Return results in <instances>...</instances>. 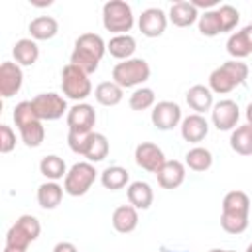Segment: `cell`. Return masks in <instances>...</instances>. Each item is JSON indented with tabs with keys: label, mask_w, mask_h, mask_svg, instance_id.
I'll return each mask as SVG.
<instances>
[{
	"label": "cell",
	"mask_w": 252,
	"mask_h": 252,
	"mask_svg": "<svg viewBox=\"0 0 252 252\" xmlns=\"http://www.w3.org/2000/svg\"><path fill=\"white\" fill-rule=\"evenodd\" d=\"M209 252H236V250H222V248H211Z\"/></svg>",
	"instance_id": "obj_45"
},
{
	"label": "cell",
	"mask_w": 252,
	"mask_h": 252,
	"mask_svg": "<svg viewBox=\"0 0 252 252\" xmlns=\"http://www.w3.org/2000/svg\"><path fill=\"white\" fill-rule=\"evenodd\" d=\"M39 171L41 175L47 179V181H59V179H65L67 175V165L63 161V158L55 156V154H49L45 158H41L39 161Z\"/></svg>",
	"instance_id": "obj_29"
},
{
	"label": "cell",
	"mask_w": 252,
	"mask_h": 252,
	"mask_svg": "<svg viewBox=\"0 0 252 252\" xmlns=\"http://www.w3.org/2000/svg\"><path fill=\"white\" fill-rule=\"evenodd\" d=\"M156 179L161 189H177L185 181V165L179 159H165V163L156 171Z\"/></svg>",
	"instance_id": "obj_15"
},
{
	"label": "cell",
	"mask_w": 252,
	"mask_h": 252,
	"mask_svg": "<svg viewBox=\"0 0 252 252\" xmlns=\"http://www.w3.org/2000/svg\"><path fill=\"white\" fill-rule=\"evenodd\" d=\"M246 79H248V65L238 59H230L211 71L209 89L217 94H226L234 91L238 85H242Z\"/></svg>",
	"instance_id": "obj_2"
},
{
	"label": "cell",
	"mask_w": 252,
	"mask_h": 252,
	"mask_svg": "<svg viewBox=\"0 0 252 252\" xmlns=\"http://www.w3.org/2000/svg\"><path fill=\"white\" fill-rule=\"evenodd\" d=\"M226 51L234 57V59H244L252 53V24L244 26L242 30L234 32L228 35L226 39Z\"/></svg>",
	"instance_id": "obj_17"
},
{
	"label": "cell",
	"mask_w": 252,
	"mask_h": 252,
	"mask_svg": "<svg viewBox=\"0 0 252 252\" xmlns=\"http://www.w3.org/2000/svg\"><path fill=\"white\" fill-rule=\"evenodd\" d=\"M2 252H28V250H24V248H16V246H8V244H4V250Z\"/></svg>",
	"instance_id": "obj_44"
},
{
	"label": "cell",
	"mask_w": 252,
	"mask_h": 252,
	"mask_svg": "<svg viewBox=\"0 0 252 252\" xmlns=\"http://www.w3.org/2000/svg\"><path fill=\"white\" fill-rule=\"evenodd\" d=\"M28 32H30L32 39H35V41H47V39H51V37L57 35L59 24H57V20L53 16H37V18H33L30 22Z\"/></svg>",
	"instance_id": "obj_23"
},
{
	"label": "cell",
	"mask_w": 252,
	"mask_h": 252,
	"mask_svg": "<svg viewBox=\"0 0 252 252\" xmlns=\"http://www.w3.org/2000/svg\"><path fill=\"white\" fill-rule=\"evenodd\" d=\"M167 14L161 8H146L138 18V28L146 37H159L167 28Z\"/></svg>",
	"instance_id": "obj_13"
},
{
	"label": "cell",
	"mask_w": 252,
	"mask_h": 252,
	"mask_svg": "<svg viewBox=\"0 0 252 252\" xmlns=\"http://www.w3.org/2000/svg\"><path fill=\"white\" fill-rule=\"evenodd\" d=\"M185 165L197 173H203L213 165V154L203 146H195L185 154Z\"/></svg>",
	"instance_id": "obj_31"
},
{
	"label": "cell",
	"mask_w": 252,
	"mask_h": 252,
	"mask_svg": "<svg viewBox=\"0 0 252 252\" xmlns=\"http://www.w3.org/2000/svg\"><path fill=\"white\" fill-rule=\"evenodd\" d=\"M199 16H201L199 10L191 2H187V0L173 2L171 8H169V14H167L169 22L173 26H177V28H189V26H193L195 22H199Z\"/></svg>",
	"instance_id": "obj_18"
},
{
	"label": "cell",
	"mask_w": 252,
	"mask_h": 252,
	"mask_svg": "<svg viewBox=\"0 0 252 252\" xmlns=\"http://www.w3.org/2000/svg\"><path fill=\"white\" fill-rule=\"evenodd\" d=\"M110 152V144H108V138L100 132H91L87 136V142H85V150H83V158H87V161L91 163H96V161H102Z\"/></svg>",
	"instance_id": "obj_20"
},
{
	"label": "cell",
	"mask_w": 252,
	"mask_h": 252,
	"mask_svg": "<svg viewBox=\"0 0 252 252\" xmlns=\"http://www.w3.org/2000/svg\"><path fill=\"white\" fill-rule=\"evenodd\" d=\"M191 4H193V6L197 8V10H199V8H209V6H217V0H207V2H203V0H193Z\"/></svg>",
	"instance_id": "obj_42"
},
{
	"label": "cell",
	"mask_w": 252,
	"mask_h": 252,
	"mask_svg": "<svg viewBox=\"0 0 252 252\" xmlns=\"http://www.w3.org/2000/svg\"><path fill=\"white\" fill-rule=\"evenodd\" d=\"M87 136H89V134H75V132H69V134H67V144H69L71 152H75V154L83 156Z\"/></svg>",
	"instance_id": "obj_40"
},
{
	"label": "cell",
	"mask_w": 252,
	"mask_h": 252,
	"mask_svg": "<svg viewBox=\"0 0 252 252\" xmlns=\"http://www.w3.org/2000/svg\"><path fill=\"white\" fill-rule=\"evenodd\" d=\"M41 234V224L33 215H22L16 219V222L8 228L6 232V244L8 246H16V248H24L28 250V246L37 240Z\"/></svg>",
	"instance_id": "obj_6"
},
{
	"label": "cell",
	"mask_w": 252,
	"mask_h": 252,
	"mask_svg": "<svg viewBox=\"0 0 252 252\" xmlns=\"http://www.w3.org/2000/svg\"><path fill=\"white\" fill-rule=\"evenodd\" d=\"M185 100L189 104L191 110H195V114H203L207 110L213 108V91L205 85H193L187 93H185Z\"/></svg>",
	"instance_id": "obj_22"
},
{
	"label": "cell",
	"mask_w": 252,
	"mask_h": 252,
	"mask_svg": "<svg viewBox=\"0 0 252 252\" xmlns=\"http://www.w3.org/2000/svg\"><path fill=\"white\" fill-rule=\"evenodd\" d=\"M104 53H106V41L98 33L87 32V33H81L75 39V49L71 53V63L77 65L87 75H93L98 69V63L104 57Z\"/></svg>",
	"instance_id": "obj_1"
},
{
	"label": "cell",
	"mask_w": 252,
	"mask_h": 252,
	"mask_svg": "<svg viewBox=\"0 0 252 252\" xmlns=\"http://www.w3.org/2000/svg\"><path fill=\"white\" fill-rule=\"evenodd\" d=\"M246 124L252 126V102H248V106H246Z\"/></svg>",
	"instance_id": "obj_43"
},
{
	"label": "cell",
	"mask_w": 252,
	"mask_h": 252,
	"mask_svg": "<svg viewBox=\"0 0 252 252\" xmlns=\"http://www.w3.org/2000/svg\"><path fill=\"white\" fill-rule=\"evenodd\" d=\"M128 104H130L132 110H148V108H154L156 106V93L150 87H138L130 94Z\"/></svg>",
	"instance_id": "obj_35"
},
{
	"label": "cell",
	"mask_w": 252,
	"mask_h": 252,
	"mask_svg": "<svg viewBox=\"0 0 252 252\" xmlns=\"http://www.w3.org/2000/svg\"><path fill=\"white\" fill-rule=\"evenodd\" d=\"M63 193H65V189L57 181H45L37 187V203L41 209L51 211L63 201Z\"/></svg>",
	"instance_id": "obj_27"
},
{
	"label": "cell",
	"mask_w": 252,
	"mask_h": 252,
	"mask_svg": "<svg viewBox=\"0 0 252 252\" xmlns=\"http://www.w3.org/2000/svg\"><path fill=\"white\" fill-rule=\"evenodd\" d=\"M130 181V173L126 167L122 165H110L106 167L102 173H100V183L104 189H110V191H118V189H124Z\"/></svg>",
	"instance_id": "obj_28"
},
{
	"label": "cell",
	"mask_w": 252,
	"mask_h": 252,
	"mask_svg": "<svg viewBox=\"0 0 252 252\" xmlns=\"http://www.w3.org/2000/svg\"><path fill=\"white\" fill-rule=\"evenodd\" d=\"M181 136L185 142H191V144H199L207 138L209 134V122L203 114H189L181 120Z\"/></svg>",
	"instance_id": "obj_16"
},
{
	"label": "cell",
	"mask_w": 252,
	"mask_h": 252,
	"mask_svg": "<svg viewBox=\"0 0 252 252\" xmlns=\"http://www.w3.org/2000/svg\"><path fill=\"white\" fill-rule=\"evenodd\" d=\"M32 104L39 120H59L63 114L69 112L65 96L57 93H39L32 98Z\"/></svg>",
	"instance_id": "obj_8"
},
{
	"label": "cell",
	"mask_w": 252,
	"mask_h": 252,
	"mask_svg": "<svg viewBox=\"0 0 252 252\" xmlns=\"http://www.w3.org/2000/svg\"><path fill=\"white\" fill-rule=\"evenodd\" d=\"M134 159H136L138 167H142L150 173H156L165 163L163 150L154 142H140L134 150Z\"/></svg>",
	"instance_id": "obj_12"
},
{
	"label": "cell",
	"mask_w": 252,
	"mask_h": 252,
	"mask_svg": "<svg viewBox=\"0 0 252 252\" xmlns=\"http://www.w3.org/2000/svg\"><path fill=\"white\" fill-rule=\"evenodd\" d=\"M222 213H236V215H248L250 213V199L244 191H228L222 199Z\"/></svg>",
	"instance_id": "obj_32"
},
{
	"label": "cell",
	"mask_w": 252,
	"mask_h": 252,
	"mask_svg": "<svg viewBox=\"0 0 252 252\" xmlns=\"http://www.w3.org/2000/svg\"><path fill=\"white\" fill-rule=\"evenodd\" d=\"M102 26L114 35H122L134 28L132 6L124 0H108L102 6Z\"/></svg>",
	"instance_id": "obj_4"
},
{
	"label": "cell",
	"mask_w": 252,
	"mask_h": 252,
	"mask_svg": "<svg viewBox=\"0 0 252 252\" xmlns=\"http://www.w3.org/2000/svg\"><path fill=\"white\" fill-rule=\"evenodd\" d=\"M94 98L102 106H116L124 98V89L114 81H102L94 87Z\"/></svg>",
	"instance_id": "obj_26"
},
{
	"label": "cell",
	"mask_w": 252,
	"mask_h": 252,
	"mask_svg": "<svg viewBox=\"0 0 252 252\" xmlns=\"http://www.w3.org/2000/svg\"><path fill=\"white\" fill-rule=\"evenodd\" d=\"M106 51L120 61L132 59L134 51H136V39L130 33H122V35H112L110 41L106 43Z\"/></svg>",
	"instance_id": "obj_25"
},
{
	"label": "cell",
	"mask_w": 252,
	"mask_h": 252,
	"mask_svg": "<svg viewBox=\"0 0 252 252\" xmlns=\"http://www.w3.org/2000/svg\"><path fill=\"white\" fill-rule=\"evenodd\" d=\"M138 220H140L138 209L132 207L130 203H128V205H120V207H116V209L112 211V226H114V230L120 232V234H130V232H134L136 226H138Z\"/></svg>",
	"instance_id": "obj_19"
},
{
	"label": "cell",
	"mask_w": 252,
	"mask_h": 252,
	"mask_svg": "<svg viewBox=\"0 0 252 252\" xmlns=\"http://www.w3.org/2000/svg\"><path fill=\"white\" fill-rule=\"evenodd\" d=\"M12 55L16 59V63L20 67H30L37 61L39 57V47H37V41L32 39V37H24V39H18L14 43V49H12Z\"/></svg>",
	"instance_id": "obj_24"
},
{
	"label": "cell",
	"mask_w": 252,
	"mask_h": 252,
	"mask_svg": "<svg viewBox=\"0 0 252 252\" xmlns=\"http://www.w3.org/2000/svg\"><path fill=\"white\" fill-rule=\"evenodd\" d=\"M238 118H240V108L234 100L230 98H224V100H219L213 104L211 108V120H213V126L220 132H228V130H234L238 126Z\"/></svg>",
	"instance_id": "obj_10"
},
{
	"label": "cell",
	"mask_w": 252,
	"mask_h": 252,
	"mask_svg": "<svg viewBox=\"0 0 252 252\" xmlns=\"http://www.w3.org/2000/svg\"><path fill=\"white\" fill-rule=\"evenodd\" d=\"M53 252H79L77 246L73 242H67V240H61L53 246Z\"/></svg>",
	"instance_id": "obj_41"
},
{
	"label": "cell",
	"mask_w": 252,
	"mask_h": 252,
	"mask_svg": "<svg viewBox=\"0 0 252 252\" xmlns=\"http://www.w3.org/2000/svg\"><path fill=\"white\" fill-rule=\"evenodd\" d=\"M181 106L173 100H161L156 102L154 110H152V124L158 130H173L175 126L181 124Z\"/></svg>",
	"instance_id": "obj_11"
},
{
	"label": "cell",
	"mask_w": 252,
	"mask_h": 252,
	"mask_svg": "<svg viewBox=\"0 0 252 252\" xmlns=\"http://www.w3.org/2000/svg\"><path fill=\"white\" fill-rule=\"evenodd\" d=\"M199 32L205 35V37H215L219 33H222L220 30V18H219V12L217 8L213 10H205L201 16H199Z\"/></svg>",
	"instance_id": "obj_34"
},
{
	"label": "cell",
	"mask_w": 252,
	"mask_h": 252,
	"mask_svg": "<svg viewBox=\"0 0 252 252\" xmlns=\"http://www.w3.org/2000/svg\"><path fill=\"white\" fill-rule=\"evenodd\" d=\"M61 91H63L65 98H71L75 102H83L93 93V85H91V79L85 71H81L73 63H67L61 69Z\"/></svg>",
	"instance_id": "obj_5"
},
{
	"label": "cell",
	"mask_w": 252,
	"mask_h": 252,
	"mask_svg": "<svg viewBox=\"0 0 252 252\" xmlns=\"http://www.w3.org/2000/svg\"><path fill=\"white\" fill-rule=\"evenodd\" d=\"M24 83V73L22 67L14 61H4L0 65V96L10 98L14 96Z\"/></svg>",
	"instance_id": "obj_14"
},
{
	"label": "cell",
	"mask_w": 252,
	"mask_h": 252,
	"mask_svg": "<svg viewBox=\"0 0 252 252\" xmlns=\"http://www.w3.org/2000/svg\"><path fill=\"white\" fill-rule=\"evenodd\" d=\"M96 179V169L91 161H79L71 165L63 179V189L71 197H83L94 183Z\"/></svg>",
	"instance_id": "obj_7"
},
{
	"label": "cell",
	"mask_w": 252,
	"mask_h": 252,
	"mask_svg": "<svg viewBox=\"0 0 252 252\" xmlns=\"http://www.w3.org/2000/svg\"><path fill=\"white\" fill-rule=\"evenodd\" d=\"M126 197H128V203L138 211H146L154 203V191L146 181H132L126 187Z\"/></svg>",
	"instance_id": "obj_21"
},
{
	"label": "cell",
	"mask_w": 252,
	"mask_h": 252,
	"mask_svg": "<svg viewBox=\"0 0 252 252\" xmlns=\"http://www.w3.org/2000/svg\"><path fill=\"white\" fill-rule=\"evenodd\" d=\"M230 148L238 156H252V126L250 124H242L232 130Z\"/></svg>",
	"instance_id": "obj_30"
},
{
	"label": "cell",
	"mask_w": 252,
	"mask_h": 252,
	"mask_svg": "<svg viewBox=\"0 0 252 252\" xmlns=\"http://www.w3.org/2000/svg\"><path fill=\"white\" fill-rule=\"evenodd\" d=\"M246 252H252V242H250V244L246 246Z\"/></svg>",
	"instance_id": "obj_46"
},
{
	"label": "cell",
	"mask_w": 252,
	"mask_h": 252,
	"mask_svg": "<svg viewBox=\"0 0 252 252\" xmlns=\"http://www.w3.org/2000/svg\"><path fill=\"white\" fill-rule=\"evenodd\" d=\"M12 116H14V122H16V128H18V130H20L22 126L33 122V120H39V116H37V112H35L32 100H22V102H18Z\"/></svg>",
	"instance_id": "obj_37"
},
{
	"label": "cell",
	"mask_w": 252,
	"mask_h": 252,
	"mask_svg": "<svg viewBox=\"0 0 252 252\" xmlns=\"http://www.w3.org/2000/svg\"><path fill=\"white\" fill-rule=\"evenodd\" d=\"M96 124V112H94V106L89 104V102H75L69 112H67V126H69V132H75V134H91L94 132Z\"/></svg>",
	"instance_id": "obj_9"
},
{
	"label": "cell",
	"mask_w": 252,
	"mask_h": 252,
	"mask_svg": "<svg viewBox=\"0 0 252 252\" xmlns=\"http://www.w3.org/2000/svg\"><path fill=\"white\" fill-rule=\"evenodd\" d=\"M20 138L28 148H37L41 146V142L45 140V128H43V120H33L26 126H22L20 130Z\"/></svg>",
	"instance_id": "obj_33"
},
{
	"label": "cell",
	"mask_w": 252,
	"mask_h": 252,
	"mask_svg": "<svg viewBox=\"0 0 252 252\" xmlns=\"http://www.w3.org/2000/svg\"><path fill=\"white\" fill-rule=\"evenodd\" d=\"M152 75V69L148 65L146 59L142 57H132L126 61H120L112 67V81L116 85H120L122 89H132V87H140L142 83H146Z\"/></svg>",
	"instance_id": "obj_3"
},
{
	"label": "cell",
	"mask_w": 252,
	"mask_h": 252,
	"mask_svg": "<svg viewBox=\"0 0 252 252\" xmlns=\"http://www.w3.org/2000/svg\"><path fill=\"white\" fill-rule=\"evenodd\" d=\"M16 148V132L8 124H0V152L10 154Z\"/></svg>",
	"instance_id": "obj_39"
},
{
	"label": "cell",
	"mask_w": 252,
	"mask_h": 252,
	"mask_svg": "<svg viewBox=\"0 0 252 252\" xmlns=\"http://www.w3.org/2000/svg\"><path fill=\"white\" fill-rule=\"evenodd\" d=\"M217 12H219V18H220V30H222V33L232 32V30L238 26V22H240V12H238L234 6L222 4V6L217 8Z\"/></svg>",
	"instance_id": "obj_38"
},
{
	"label": "cell",
	"mask_w": 252,
	"mask_h": 252,
	"mask_svg": "<svg viewBox=\"0 0 252 252\" xmlns=\"http://www.w3.org/2000/svg\"><path fill=\"white\" fill-rule=\"evenodd\" d=\"M220 226L228 234H242L248 228V215L220 213Z\"/></svg>",
	"instance_id": "obj_36"
}]
</instances>
